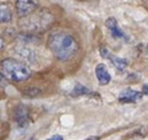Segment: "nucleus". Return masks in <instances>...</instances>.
<instances>
[{
	"mask_svg": "<svg viewBox=\"0 0 148 140\" xmlns=\"http://www.w3.org/2000/svg\"><path fill=\"white\" fill-rule=\"evenodd\" d=\"M12 14H11V9L10 5L8 3H3L0 4V23H8L11 21Z\"/></svg>",
	"mask_w": 148,
	"mask_h": 140,
	"instance_id": "nucleus-9",
	"label": "nucleus"
},
{
	"mask_svg": "<svg viewBox=\"0 0 148 140\" xmlns=\"http://www.w3.org/2000/svg\"><path fill=\"white\" fill-rule=\"evenodd\" d=\"M147 48H148V47H147Z\"/></svg>",
	"mask_w": 148,
	"mask_h": 140,
	"instance_id": "nucleus-17",
	"label": "nucleus"
},
{
	"mask_svg": "<svg viewBox=\"0 0 148 140\" xmlns=\"http://www.w3.org/2000/svg\"><path fill=\"white\" fill-rule=\"evenodd\" d=\"M20 55L24 59H26V60H29V62H34V59H35V54H34V52H32L31 49H29V48H24L22 47L21 48V50L20 52Z\"/></svg>",
	"mask_w": 148,
	"mask_h": 140,
	"instance_id": "nucleus-11",
	"label": "nucleus"
},
{
	"mask_svg": "<svg viewBox=\"0 0 148 140\" xmlns=\"http://www.w3.org/2000/svg\"><path fill=\"white\" fill-rule=\"evenodd\" d=\"M86 140H99V137H91V138H88Z\"/></svg>",
	"mask_w": 148,
	"mask_h": 140,
	"instance_id": "nucleus-16",
	"label": "nucleus"
},
{
	"mask_svg": "<svg viewBox=\"0 0 148 140\" xmlns=\"http://www.w3.org/2000/svg\"><path fill=\"white\" fill-rule=\"evenodd\" d=\"M142 96L143 95L138 91H135V90H132V88H125V90L120 93L119 100L121 102H136L138 100H141Z\"/></svg>",
	"mask_w": 148,
	"mask_h": 140,
	"instance_id": "nucleus-7",
	"label": "nucleus"
},
{
	"mask_svg": "<svg viewBox=\"0 0 148 140\" xmlns=\"http://www.w3.org/2000/svg\"><path fill=\"white\" fill-rule=\"evenodd\" d=\"M100 53L103 55L104 58H108L111 63L115 65V68L119 69V70H123L125 68L127 67V60L123 59V58H119L116 55H114L112 53H110L108 49L104 48V47H101L100 48Z\"/></svg>",
	"mask_w": 148,
	"mask_h": 140,
	"instance_id": "nucleus-4",
	"label": "nucleus"
},
{
	"mask_svg": "<svg viewBox=\"0 0 148 140\" xmlns=\"http://www.w3.org/2000/svg\"><path fill=\"white\" fill-rule=\"evenodd\" d=\"M48 47L52 53L61 60H67L75 54L78 44L73 36L66 32H56L49 36Z\"/></svg>",
	"mask_w": 148,
	"mask_h": 140,
	"instance_id": "nucleus-1",
	"label": "nucleus"
},
{
	"mask_svg": "<svg viewBox=\"0 0 148 140\" xmlns=\"http://www.w3.org/2000/svg\"><path fill=\"white\" fill-rule=\"evenodd\" d=\"M47 140H63V137L62 135H53V137H51Z\"/></svg>",
	"mask_w": 148,
	"mask_h": 140,
	"instance_id": "nucleus-13",
	"label": "nucleus"
},
{
	"mask_svg": "<svg viewBox=\"0 0 148 140\" xmlns=\"http://www.w3.org/2000/svg\"><path fill=\"white\" fill-rule=\"evenodd\" d=\"M143 93L148 95V85H145V86H143Z\"/></svg>",
	"mask_w": 148,
	"mask_h": 140,
	"instance_id": "nucleus-14",
	"label": "nucleus"
},
{
	"mask_svg": "<svg viewBox=\"0 0 148 140\" xmlns=\"http://www.w3.org/2000/svg\"><path fill=\"white\" fill-rule=\"evenodd\" d=\"M95 74H96V77H98V81H99L100 85H108V84L111 81V75H110L108 68H106L104 64L96 65Z\"/></svg>",
	"mask_w": 148,
	"mask_h": 140,
	"instance_id": "nucleus-6",
	"label": "nucleus"
},
{
	"mask_svg": "<svg viewBox=\"0 0 148 140\" xmlns=\"http://www.w3.org/2000/svg\"><path fill=\"white\" fill-rule=\"evenodd\" d=\"M89 93H90L89 88H86L85 86H83V85H79V84H77L75 87L73 88L72 95H73V96H80V95H89Z\"/></svg>",
	"mask_w": 148,
	"mask_h": 140,
	"instance_id": "nucleus-10",
	"label": "nucleus"
},
{
	"mask_svg": "<svg viewBox=\"0 0 148 140\" xmlns=\"http://www.w3.org/2000/svg\"><path fill=\"white\" fill-rule=\"evenodd\" d=\"M3 47H4V41H3L1 37H0V49H1Z\"/></svg>",
	"mask_w": 148,
	"mask_h": 140,
	"instance_id": "nucleus-15",
	"label": "nucleus"
},
{
	"mask_svg": "<svg viewBox=\"0 0 148 140\" xmlns=\"http://www.w3.org/2000/svg\"><path fill=\"white\" fill-rule=\"evenodd\" d=\"M14 118H15L16 123L20 125V127H26L29 124V111L25 106H17L15 109H14Z\"/></svg>",
	"mask_w": 148,
	"mask_h": 140,
	"instance_id": "nucleus-5",
	"label": "nucleus"
},
{
	"mask_svg": "<svg viewBox=\"0 0 148 140\" xmlns=\"http://www.w3.org/2000/svg\"><path fill=\"white\" fill-rule=\"evenodd\" d=\"M105 25H106V27L109 29L110 33H111V36H112L114 38H122V37H125L123 32H122V30L119 27L117 21H116V18H115V17H109L108 20H106Z\"/></svg>",
	"mask_w": 148,
	"mask_h": 140,
	"instance_id": "nucleus-8",
	"label": "nucleus"
},
{
	"mask_svg": "<svg viewBox=\"0 0 148 140\" xmlns=\"http://www.w3.org/2000/svg\"><path fill=\"white\" fill-rule=\"evenodd\" d=\"M1 73L6 79L11 81H25L30 77L31 71L27 65L16 59H4L1 62Z\"/></svg>",
	"mask_w": 148,
	"mask_h": 140,
	"instance_id": "nucleus-2",
	"label": "nucleus"
},
{
	"mask_svg": "<svg viewBox=\"0 0 148 140\" xmlns=\"http://www.w3.org/2000/svg\"><path fill=\"white\" fill-rule=\"evenodd\" d=\"M15 7L17 15L20 17H25L35 10L37 7V4L35 1H27V0H17L15 3Z\"/></svg>",
	"mask_w": 148,
	"mask_h": 140,
	"instance_id": "nucleus-3",
	"label": "nucleus"
},
{
	"mask_svg": "<svg viewBox=\"0 0 148 140\" xmlns=\"http://www.w3.org/2000/svg\"><path fill=\"white\" fill-rule=\"evenodd\" d=\"M24 92L26 93L27 96H31V97H32V96H36L37 93L40 92V90H37V88H35V87H32V88H31V87H29V88H26V90H25Z\"/></svg>",
	"mask_w": 148,
	"mask_h": 140,
	"instance_id": "nucleus-12",
	"label": "nucleus"
}]
</instances>
